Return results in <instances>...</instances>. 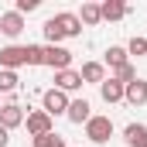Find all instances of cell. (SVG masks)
<instances>
[{
	"label": "cell",
	"instance_id": "1",
	"mask_svg": "<svg viewBox=\"0 0 147 147\" xmlns=\"http://www.w3.org/2000/svg\"><path fill=\"white\" fill-rule=\"evenodd\" d=\"M41 65H48L51 72L72 69V51L62 48V45H41Z\"/></svg>",
	"mask_w": 147,
	"mask_h": 147
},
{
	"label": "cell",
	"instance_id": "2",
	"mask_svg": "<svg viewBox=\"0 0 147 147\" xmlns=\"http://www.w3.org/2000/svg\"><path fill=\"white\" fill-rule=\"evenodd\" d=\"M69 103H72V99H69L62 89H55V86L45 89V96H41V110L48 113L51 120H55V116H65V113H69Z\"/></svg>",
	"mask_w": 147,
	"mask_h": 147
},
{
	"label": "cell",
	"instance_id": "3",
	"mask_svg": "<svg viewBox=\"0 0 147 147\" xmlns=\"http://www.w3.org/2000/svg\"><path fill=\"white\" fill-rule=\"evenodd\" d=\"M24 127H28V134H31V140H34V137H45V134L55 130V120H51L45 110H31L28 116H24Z\"/></svg>",
	"mask_w": 147,
	"mask_h": 147
},
{
	"label": "cell",
	"instance_id": "4",
	"mask_svg": "<svg viewBox=\"0 0 147 147\" xmlns=\"http://www.w3.org/2000/svg\"><path fill=\"white\" fill-rule=\"evenodd\" d=\"M86 137H89L92 144H106V140L113 137V120H110V116H89Z\"/></svg>",
	"mask_w": 147,
	"mask_h": 147
},
{
	"label": "cell",
	"instance_id": "5",
	"mask_svg": "<svg viewBox=\"0 0 147 147\" xmlns=\"http://www.w3.org/2000/svg\"><path fill=\"white\" fill-rule=\"evenodd\" d=\"M21 65H28V48H24V45H7V48H0V69L17 72Z\"/></svg>",
	"mask_w": 147,
	"mask_h": 147
},
{
	"label": "cell",
	"instance_id": "6",
	"mask_svg": "<svg viewBox=\"0 0 147 147\" xmlns=\"http://www.w3.org/2000/svg\"><path fill=\"white\" fill-rule=\"evenodd\" d=\"M24 116H28V113H24L21 103H3V106H0V127H3V130H17V127L24 123Z\"/></svg>",
	"mask_w": 147,
	"mask_h": 147
},
{
	"label": "cell",
	"instance_id": "7",
	"mask_svg": "<svg viewBox=\"0 0 147 147\" xmlns=\"http://www.w3.org/2000/svg\"><path fill=\"white\" fill-rule=\"evenodd\" d=\"M123 103L127 106H147V79H134L130 86H123Z\"/></svg>",
	"mask_w": 147,
	"mask_h": 147
},
{
	"label": "cell",
	"instance_id": "8",
	"mask_svg": "<svg viewBox=\"0 0 147 147\" xmlns=\"http://www.w3.org/2000/svg\"><path fill=\"white\" fill-rule=\"evenodd\" d=\"M51 21L62 28L65 38H79V34H82V21H79V14H72V10H62V14H55Z\"/></svg>",
	"mask_w": 147,
	"mask_h": 147
},
{
	"label": "cell",
	"instance_id": "9",
	"mask_svg": "<svg viewBox=\"0 0 147 147\" xmlns=\"http://www.w3.org/2000/svg\"><path fill=\"white\" fill-rule=\"evenodd\" d=\"M86 82H82V75L75 72V69H62V72H55V89H62L65 96L75 92V89H82Z\"/></svg>",
	"mask_w": 147,
	"mask_h": 147
},
{
	"label": "cell",
	"instance_id": "10",
	"mask_svg": "<svg viewBox=\"0 0 147 147\" xmlns=\"http://www.w3.org/2000/svg\"><path fill=\"white\" fill-rule=\"evenodd\" d=\"M21 31H24V17H21L17 10L0 14V34H7V38H21Z\"/></svg>",
	"mask_w": 147,
	"mask_h": 147
},
{
	"label": "cell",
	"instance_id": "11",
	"mask_svg": "<svg viewBox=\"0 0 147 147\" xmlns=\"http://www.w3.org/2000/svg\"><path fill=\"white\" fill-rule=\"evenodd\" d=\"M65 116H69V123H75V127L89 123V116H92V106H89V99H72Z\"/></svg>",
	"mask_w": 147,
	"mask_h": 147
},
{
	"label": "cell",
	"instance_id": "12",
	"mask_svg": "<svg viewBox=\"0 0 147 147\" xmlns=\"http://www.w3.org/2000/svg\"><path fill=\"white\" fill-rule=\"evenodd\" d=\"M123 140H127V147H147V123H127Z\"/></svg>",
	"mask_w": 147,
	"mask_h": 147
},
{
	"label": "cell",
	"instance_id": "13",
	"mask_svg": "<svg viewBox=\"0 0 147 147\" xmlns=\"http://www.w3.org/2000/svg\"><path fill=\"white\" fill-rule=\"evenodd\" d=\"M79 75H82V82L103 86V82H106V65H103V62H86V65L79 69Z\"/></svg>",
	"mask_w": 147,
	"mask_h": 147
},
{
	"label": "cell",
	"instance_id": "14",
	"mask_svg": "<svg viewBox=\"0 0 147 147\" xmlns=\"http://www.w3.org/2000/svg\"><path fill=\"white\" fill-rule=\"evenodd\" d=\"M99 14H103V21H123L130 14V7L123 0H106V3H99Z\"/></svg>",
	"mask_w": 147,
	"mask_h": 147
},
{
	"label": "cell",
	"instance_id": "15",
	"mask_svg": "<svg viewBox=\"0 0 147 147\" xmlns=\"http://www.w3.org/2000/svg\"><path fill=\"white\" fill-rule=\"evenodd\" d=\"M103 65H110L113 72H116V69H123V65H130V55H127V48H123V45H110V48H106V58H103Z\"/></svg>",
	"mask_w": 147,
	"mask_h": 147
},
{
	"label": "cell",
	"instance_id": "16",
	"mask_svg": "<svg viewBox=\"0 0 147 147\" xmlns=\"http://www.w3.org/2000/svg\"><path fill=\"white\" fill-rule=\"evenodd\" d=\"M99 96H103V103H123V86L110 75V79L99 86Z\"/></svg>",
	"mask_w": 147,
	"mask_h": 147
},
{
	"label": "cell",
	"instance_id": "17",
	"mask_svg": "<svg viewBox=\"0 0 147 147\" xmlns=\"http://www.w3.org/2000/svg\"><path fill=\"white\" fill-rule=\"evenodd\" d=\"M79 21H82V28H99V24H103L99 3H82V10H79Z\"/></svg>",
	"mask_w": 147,
	"mask_h": 147
},
{
	"label": "cell",
	"instance_id": "18",
	"mask_svg": "<svg viewBox=\"0 0 147 147\" xmlns=\"http://www.w3.org/2000/svg\"><path fill=\"white\" fill-rule=\"evenodd\" d=\"M31 144H34V147H65V137L51 130V134H45V137H34Z\"/></svg>",
	"mask_w": 147,
	"mask_h": 147
},
{
	"label": "cell",
	"instance_id": "19",
	"mask_svg": "<svg viewBox=\"0 0 147 147\" xmlns=\"http://www.w3.org/2000/svg\"><path fill=\"white\" fill-rule=\"evenodd\" d=\"M17 72H10V69H0V92H14L17 89Z\"/></svg>",
	"mask_w": 147,
	"mask_h": 147
},
{
	"label": "cell",
	"instance_id": "20",
	"mask_svg": "<svg viewBox=\"0 0 147 147\" xmlns=\"http://www.w3.org/2000/svg\"><path fill=\"white\" fill-rule=\"evenodd\" d=\"M45 38H48V45H58V41H65V34H62V28H58V24H55L51 17L45 21Z\"/></svg>",
	"mask_w": 147,
	"mask_h": 147
},
{
	"label": "cell",
	"instance_id": "21",
	"mask_svg": "<svg viewBox=\"0 0 147 147\" xmlns=\"http://www.w3.org/2000/svg\"><path fill=\"white\" fill-rule=\"evenodd\" d=\"M113 79H116L120 86H130V82L137 79V69H134V65H123V69H116V72H113Z\"/></svg>",
	"mask_w": 147,
	"mask_h": 147
},
{
	"label": "cell",
	"instance_id": "22",
	"mask_svg": "<svg viewBox=\"0 0 147 147\" xmlns=\"http://www.w3.org/2000/svg\"><path fill=\"white\" fill-rule=\"evenodd\" d=\"M127 55H147V38H140V34H134L130 38V45H127Z\"/></svg>",
	"mask_w": 147,
	"mask_h": 147
},
{
	"label": "cell",
	"instance_id": "23",
	"mask_svg": "<svg viewBox=\"0 0 147 147\" xmlns=\"http://www.w3.org/2000/svg\"><path fill=\"white\" fill-rule=\"evenodd\" d=\"M24 48H28V65L38 69L41 65V45H24Z\"/></svg>",
	"mask_w": 147,
	"mask_h": 147
},
{
	"label": "cell",
	"instance_id": "24",
	"mask_svg": "<svg viewBox=\"0 0 147 147\" xmlns=\"http://www.w3.org/2000/svg\"><path fill=\"white\" fill-rule=\"evenodd\" d=\"M38 3H41V0H17V3H14V10H17V14L24 17V14H31V10H38Z\"/></svg>",
	"mask_w": 147,
	"mask_h": 147
},
{
	"label": "cell",
	"instance_id": "25",
	"mask_svg": "<svg viewBox=\"0 0 147 147\" xmlns=\"http://www.w3.org/2000/svg\"><path fill=\"white\" fill-rule=\"evenodd\" d=\"M10 144V130H3V127H0V147H7Z\"/></svg>",
	"mask_w": 147,
	"mask_h": 147
},
{
	"label": "cell",
	"instance_id": "26",
	"mask_svg": "<svg viewBox=\"0 0 147 147\" xmlns=\"http://www.w3.org/2000/svg\"><path fill=\"white\" fill-rule=\"evenodd\" d=\"M0 106H3V103H0Z\"/></svg>",
	"mask_w": 147,
	"mask_h": 147
}]
</instances>
